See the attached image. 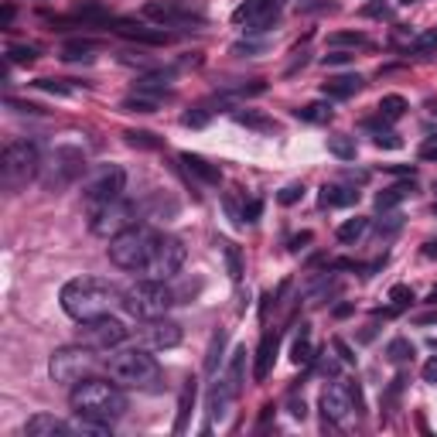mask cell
I'll return each instance as SVG.
<instances>
[{"instance_id":"8","label":"cell","mask_w":437,"mask_h":437,"mask_svg":"<svg viewBox=\"0 0 437 437\" xmlns=\"http://www.w3.org/2000/svg\"><path fill=\"white\" fill-rule=\"evenodd\" d=\"M137 216H141V205L126 202L124 195H120V199L99 205V209H89V229H93L96 236L113 239V236H120L124 229L137 226Z\"/></svg>"},{"instance_id":"29","label":"cell","mask_w":437,"mask_h":437,"mask_svg":"<svg viewBox=\"0 0 437 437\" xmlns=\"http://www.w3.org/2000/svg\"><path fill=\"white\" fill-rule=\"evenodd\" d=\"M233 120L239 126H250V130H260V134H270L273 130V120L263 116V113H256V109H236Z\"/></svg>"},{"instance_id":"52","label":"cell","mask_w":437,"mask_h":437,"mask_svg":"<svg viewBox=\"0 0 437 437\" xmlns=\"http://www.w3.org/2000/svg\"><path fill=\"white\" fill-rule=\"evenodd\" d=\"M314 236L311 233H301V236H294V239H291V253H301L304 250V246H308V243H311Z\"/></svg>"},{"instance_id":"1","label":"cell","mask_w":437,"mask_h":437,"mask_svg":"<svg viewBox=\"0 0 437 437\" xmlns=\"http://www.w3.org/2000/svg\"><path fill=\"white\" fill-rule=\"evenodd\" d=\"M120 301H124V291H116V283L103 281V277H76L62 287V311L76 321L103 318Z\"/></svg>"},{"instance_id":"3","label":"cell","mask_w":437,"mask_h":437,"mask_svg":"<svg viewBox=\"0 0 437 437\" xmlns=\"http://www.w3.org/2000/svg\"><path fill=\"white\" fill-rule=\"evenodd\" d=\"M109 379H116L120 386H137V390H154V383L161 379L151 348H113L106 359Z\"/></svg>"},{"instance_id":"60","label":"cell","mask_w":437,"mask_h":437,"mask_svg":"<svg viewBox=\"0 0 437 437\" xmlns=\"http://www.w3.org/2000/svg\"><path fill=\"white\" fill-rule=\"evenodd\" d=\"M427 301H431V304L437 308V287H431V294H427Z\"/></svg>"},{"instance_id":"12","label":"cell","mask_w":437,"mask_h":437,"mask_svg":"<svg viewBox=\"0 0 437 437\" xmlns=\"http://www.w3.org/2000/svg\"><path fill=\"white\" fill-rule=\"evenodd\" d=\"M41 168H48V174L41 178L45 188H65L86 171V157H82V151H76V147H55L51 157H48V164L41 161Z\"/></svg>"},{"instance_id":"16","label":"cell","mask_w":437,"mask_h":437,"mask_svg":"<svg viewBox=\"0 0 437 437\" xmlns=\"http://www.w3.org/2000/svg\"><path fill=\"white\" fill-rule=\"evenodd\" d=\"M109 31L120 34V38H130V41H141V45H168L171 34L164 28H147L141 21H130V17H113L109 21Z\"/></svg>"},{"instance_id":"31","label":"cell","mask_w":437,"mask_h":437,"mask_svg":"<svg viewBox=\"0 0 437 437\" xmlns=\"http://www.w3.org/2000/svg\"><path fill=\"white\" fill-rule=\"evenodd\" d=\"M328 154H335L338 161H356V137H348V134L328 137Z\"/></svg>"},{"instance_id":"49","label":"cell","mask_w":437,"mask_h":437,"mask_svg":"<svg viewBox=\"0 0 437 437\" xmlns=\"http://www.w3.org/2000/svg\"><path fill=\"white\" fill-rule=\"evenodd\" d=\"M331 348L338 352V359H342L345 366H356V352H352V345L345 342V338H331Z\"/></svg>"},{"instance_id":"40","label":"cell","mask_w":437,"mask_h":437,"mask_svg":"<svg viewBox=\"0 0 437 437\" xmlns=\"http://www.w3.org/2000/svg\"><path fill=\"white\" fill-rule=\"evenodd\" d=\"M328 45L331 48H362V45H369V38L359 31H338V34H328Z\"/></svg>"},{"instance_id":"22","label":"cell","mask_w":437,"mask_h":437,"mask_svg":"<svg viewBox=\"0 0 437 437\" xmlns=\"http://www.w3.org/2000/svg\"><path fill=\"white\" fill-rule=\"evenodd\" d=\"M356 202H359V191L348 185H321V191H318L321 209H342V205H356Z\"/></svg>"},{"instance_id":"6","label":"cell","mask_w":437,"mask_h":437,"mask_svg":"<svg viewBox=\"0 0 437 437\" xmlns=\"http://www.w3.org/2000/svg\"><path fill=\"white\" fill-rule=\"evenodd\" d=\"M38 171H41V151H38V144L14 141L4 147V157H0V181H4L7 191L24 188Z\"/></svg>"},{"instance_id":"18","label":"cell","mask_w":437,"mask_h":437,"mask_svg":"<svg viewBox=\"0 0 437 437\" xmlns=\"http://www.w3.org/2000/svg\"><path fill=\"white\" fill-rule=\"evenodd\" d=\"M277 348H281V335L277 331H266L260 345H256V362H253V379L263 383L270 369H273V359H277Z\"/></svg>"},{"instance_id":"7","label":"cell","mask_w":437,"mask_h":437,"mask_svg":"<svg viewBox=\"0 0 437 437\" xmlns=\"http://www.w3.org/2000/svg\"><path fill=\"white\" fill-rule=\"evenodd\" d=\"M96 348H89V345H65V348H59V352H51V359H48V373H51V379L59 383V386H76V383H82V379H89V376L96 373Z\"/></svg>"},{"instance_id":"59","label":"cell","mask_w":437,"mask_h":437,"mask_svg":"<svg viewBox=\"0 0 437 437\" xmlns=\"http://www.w3.org/2000/svg\"><path fill=\"white\" fill-rule=\"evenodd\" d=\"M348 314H352V304H338L335 308V318H348Z\"/></svg>"},{"instance_id":"37","label":"cell","mask_w":437,"mask_h":437,"mask_svg":"<svg viewBox=\"0 0 437 437\" xmlns=\"http://www.w3.org/2000/svg\"><path fill=\"white\" fill-rule=\"evenodd\" d=\"M386 356H390L393 366H403V362H410L417 352H413V345L406 342V338H393V342L386 345Z\"/></svg>"},{"instance_id":"35","label":"cell","mask_w":437,"mask_h":437,"mask_svg":"<svg viewBox=\"0 0 437 437\" xmlns=\"http://www.w3.org/2000/svg\"><path fill=\"white\" fill-rule=\"evenodd\" d=\"M403 51H406V55H410V51H413V55H427V51H437V28L417 34V38H410Z\"/></svg>"},{"instance_id":"43","label":"cell","mask_w":437,"mask_h":437,"mask_svg":"<svg viewBox=\"0 0 437 437\" xmlns=\"http://www.w3.org/2000/svg\"><path fill=\"white\" fill-rule=\"evenodd\" d=\"M390 301H393V311H403V308L413 304V291L406 283H396V287H390Z\"/></svg>"},{"instance_id":"62","label":"cell","mask_w":437,"mask_h":437,"mask_svg":"<svg viewBox=\"0 0 437 437\" xmlns=\"http://www.w3.org/2000/svg\"><path fill=\"white\" fill-rule=\"evenodd\" d=\"M434 191H437V185H434Z\"/></svg>"},{"instance_id":"32","label":"cell","mask_w":437,"mask_h":437,"mask_svg":"<svg viewBox=\"0 0 437 437\" xmlns=\"http://www.w3.org/2000/svg\"><path fill=\"white\" fill-rule=\"evenodd\" d=\"M366 229H369V218H366V216H356V218H345L335 236H338L342 243H356V239H362V236H366Z\"/></svg>"},{"instance_id":"15","label":"cell","mask_w":437,"mask_h":437,"mask_svg":"<svg viewBox=\"0 0 437 437\" xmlns=\"http://www.w3.org/2000/svg\"><path fill=\"white\" fill-rule=\"evenodd\" d=\"M137 338H141L144 348H151V352H164V348H174V345L181 342V325H174L171 318H147L141 321L137 328Z\"/></svg>"},{"instance_id":"57","label":"cell","mask_w":437,"mask_h":437,"mask_svg":"<svg viewBox=\"0 0 437 437\" xmlns=\"http://www.w3.org/2000/svg\"><path fill=\"white\" fill-rule=\"evenodd\" d=\"M417 325H437V311L434 314H421V318H417Z\"/></svg>"},{"instance_id":"23","label":"cell","mask_w":437,"mask_h":437,"mask_svg":"<svg viewBox=\"0 0 437 437\" xmlns=\"http://www.w3.org/2000/svg\"><path fill=\"white\" fill-rule=\"evenodd\" d=\"M413 191H417L413 178H406V181H396V185L383 188V191L376 195V209H379V212H390V209H396L400 202H406V199H410Z\"/></svg>"},{"instance_id":"21","label":"cell","mask_w":437,"mask_h":437,"mask_svg":"<svg viewBox=\"0 0 437 437\" xmlns=\"http://www.w3.org/2000/svg\"><path fill=\"white\" fill-rule=\"evenodd\" d=\"M366 86V79L359 72H345V76H331L328 82H321V93L325 99H348V96H356Z\"/></svg>"},{"instance_id":"46","label":"cell","mask_w":437,"mask_h":437,"mask_svg":"<svg viewBox=\"0 0 437 437\" xmlns=\"http://www.w3.org/2000/svg\"><path fill=\"white\" fill-rule=\"evenodd\" d=\"M34 86H38V89H45V93H55V96H72L76 93L72 86H65V82H59V79H38Z\"/></svg>"},{"instance_id":"5","label":"cell","mask_w":437,"mask_h":437,"mask_svg":"<svg viewBox=\"0 0 437 437\" xmlns=\"http://www.w3.org/2000/svg\"><path fill=\"white\" fill-rule=\"evenodd\" d=\"M171 304H178V294H174L164 281H151V277L141 283H134V287H126L124 301H120V308H124L130 318H137V321L161 318V314L171 311Z\"/></svg>"},{"instance_id":"44","label":"cell","mask_w":437,"mask_h":437,"mask_svg":"<svg viewBox=\"0 0 437 437\" xmlns=\"http://www.w3.org/2000/svg\"><path fill=\"white\" fill-rule=\"evenodd\" d=\"M304 199V185L301 181H291V185H283L281 191H277V202L281 205H297Z\"/></svg>"},{"instance_id":"17","label":"cell","mask_w":437,"mask_h":437,"mask_svg":"<svg viewBox=\"0 0 437 437\" xmlns=\"http://www.w3.org/2000/svg\"><path fill=\"white\" fill-rule=\"evenodd\" d=\"M144 14L161 21V28H164V24H202L205 21L202 11H191L188 4H171V0H164V4L151 0V4L144 7Z\"/></svg>"},{"instance_id":"58","label":"cell","mask_w":437,"mask_h":437,"mask_svg":"<svg viewBox=\"0 0 437 437\" xmlns=\"http://www.w3.org/2000/svg\"><path fill=\"white\" fill-rule=\"evenodd\" d=\"M11 21H14V7H4V17H0V24H4V28H7V24H11Z\"/></svg>"},{"instance_id":"39","label":"cell","mask_w":437,"mask_h":437,"mask_svg":"<svg viewBox=\"0 0 437 437\" xmlns=\"http://www.w3.org/2000/svg\"><path fill=\"white\" fill-rule=\"evenodd\" d=\"M124 137L130 147H141V151H157V147H161V141H157L151 130H126Z\"/></svg>"},{"instance_id":"19","label":"cell","mask_w":437,"mask_h":437,"mask_svg":"<svg viewBox=\"0 0 437 437\" xmlns=\"http://www.w3.org/2000/svg\"><path fill=\"white\" fill-rule=\"evenodd\" d=\"M236 396H239V393L229 390V383H226V379H218L216 386L209 390V423L226 421V417H229V410H233V403H236Z\"/></svg>"},{"instance_id":"42","label":"cell","mask_w":437,"mask_h":437,"mask_svg":"<svg viewBox=\"0 0 437 437\" xmlns=\"http://www.w3.org/2000/svg\"><path fill=\"white\" fill-rule=\"evenodd\" d=\"M7 59L14 65H31L34 59H38V48H31V45H11L7 48Z\"/></svg>"},{"instance_id":"51","label":"cell","mask_w":437,"mask_h":437,"mask_svg":"<svg viewBox=\"0 0 437 437\" xmlns=\"http://www.w3.org/2000/svg\"><path fill=\"white\" fill-rule=\"evenodd\" d=\"M233 51L236 55H256V51H263V41H239V45H233Z\"/></svg>"},{"instance_id":"4","label":"cell","mask_w":437,"mask_h":437,"mask_svg":"<svg viewBox=\"0 0 437 437\" xmlns=\"http://www.w3.org/2000/svg\"><path fill=\"white\" fill-rule=\"evenodd\" d=\"M161 233L151 229V226H130L120 236L109 239V260L120 266V270H134V273H144V266L151 263L154 256V246Z\"/></svg>"},{"instance_id":"9","label":"cell","mask_w":437,"mask_h":437,"mask_svg":"<svg viewBox=\"0 0 437 437\" xmlns=\"http://www.w3.org/2000/svg\"><path fill=\"white\" fill-rule=\"evenodd\" d=\"M79 342L96 348V352H113V348H120L126 342V325L124 321H116V318H89V321H79Z\"/></svg>"},{"instance_id":"53","label":"cell","mask_w":437,"mask_h":437,"mask_svg":"<svg viewBox=\"0 0 437 437\" xmlns=\"http://www.w3.org/2000/svg\"><path fill=\"white\" fill-rule=\"evenodd\" d=\"M423 383H434V386H437V356L423 366Z\"/></svg>"},{"instance_id":"55","label":"cell","mask_w":437,"mask_h":437,"mask_svg":"<svg viewBox=\"0 0 437 437\" xmlns=\"http://www.w3.org/2000/svg\"><path fill=\"white\" fill-rule=\"evenodd\" d=\"M260 209H263L260 202H250L246 209H243V218H246V222H256V216H260Z\"/></svg>"},{"instance_id":"27","label":"cell","mask_w":437,"mask_h":437,"mask_svg":"<svg viewBox=\"0 0 437 437\" xmlns=\"http://www.w3.org/2000/svg\"><path fill=\"white\" fill-rule=\"evenodd\" d=\"M331 103L328 99H318V103H304L301 109H294V116L297 120H304V124H328L331 120Z\"/></svg>"},{"instance_id":"24","label":"cell","mask_w":437,"mask_h":437,"mask_svg":"<svg viewBox=\"0 0 437 437\" xmlns=\"http://www.w3.org/2000/svg\"><path fill=\"white\" fill-rule=\"evenodd\" d=\"M181 164L188 168V174H195V178H199V181H205V185H218V181H222V171H218L216 164H209L205 157L191 154V151H185V154H181Z\"/></svg>"},{"instance_id":"10","label":"cell","mask_w":437,"mask_h":437,"mask_svg":"<svg viewBox=\"0 0 437 437\" xmlns=\"http://www.w3.org/2000/svg\"><path fill=\"white\" fill-rule=\"evenodd\" d=\"M362 410V396L356 386H348L342 379H335L331 386L321 390V413H325V423H348V417Z\"/></svg>"},{"instance_id":"14","label":"cell","mask_w":437,"mask_h":437,"mask_svg":"<svg viewBox=\"0 0 437 437\" xmlns=\"http://www.w3.org/2000/svg\"><path fill=\"white\" fill-rule=\"evenodd\" d=\"M281 17V0H243L233 11V24H246V31H266Z\"/></svg>"},{"instance_id":"38","label":"cell","mask_w":437,"mask_h":437,"mask_svg":"<svg viewBox=\"0 0 437 437\" xmlns=\"http://www.w3.org/2000/svg\"><path fill=\"white\" fill-rule=\"evenodd\" d=\"M120 109H124V113H154L157 99H154V96H144V93L126 96L124 103H120Z\"/></svg>"},{"instance_id":"54","label":"cell","mask_w":437,"mask_h":437,"mask_svg":"<svg viewBox=\"0 0 437 437\" xmlns=\"http://www.w3.org/2000/svg\"><path fill=\"white\" fill-rule=\"evenodd\" d=\"M291 413H294L297 421H304V417H308V406H304V400H294V396H291Z\"/></svg>"},{"instance_id":"33","label":"cell","mask_w":437,"mask_h":437,"mask_svg":"<svg viewBox=\"0 0 437 437\" xmlns=\"http://www.w3.org/2000/svg\"><path fill=\"white\" fill-rule=\"evenodd\" d=\"M191 403H195V379H188L185 390H181V403H178V421H174V434H181L188 427V413H191Z\"/></svg>"},{"instance_id":"45","label":"cell","mask_w":437,"mask_h":437,"mask_svg":"<svg viewBox=\"0 0 437 437\" xmlns=\"http://www.w3.org/2000/svg\"><path fill=\"white\" fill-rule=\"evenodd\" d=\"M366 130H373L376 134V147H403V141L396 137V134H390V130H383V126H376V124H366Z\"/></svg>"},{"instance_id":"28","label":"cell","mask_w":437,"mask_h":437,"mask_svg":"<svg viewBox=\"0 0 437 437\" xmlns=\"http://www.w3.org/2000/svg\"><path fill=\"white\" fill-rule=\"evenodd\" d=\"M376 113H379V120L383 124H396V120H403V113H406V99L403 96H383L379 99V106H376Z\"/></svg>"},{"instance_id":"48","label":"cell","mask_w":437,"mask_h":437,"mask_svg":"<svg viewBox=\"0 0 437 437\" xmlns=\"http://www.w3.org/2000/svg\"><path fill=\"white\" fill-rule=\"evenodd\" d=\"M209 120H212V113H209L205 106L191 109V113H185V116H181V124H185V126H205Z\"/></svg>"},{"instance_id":"13","label":"cell","mask_w":437,"mask_h":437,"mask_svg":"<svg viewBox=\"0 0 437 437\" xmlns=\"http://www.w3.org/2000/svg\"><path fill=\"white\" fill-rule=\"evenodd\" d=\"M126 188V171L120 164H103L99 171L86 181V205L89 209H99V205L113 202V199H120Z\"/></svg>"},{"instance_id":"11","label":"cell","mask_w":437,"mask_h":437,"mask_svg":"<svg viewBox=\"0 0 437 437\" xmlns=\"http://www.w3.org/2000/svg\"><path fill=\"white\" fill-rule=\"evenodd\" d=\"M181 266H185V243L174 239V236H168V233H161L151 263L144 266V277H151V281H168V277H174Z\"/></svg>"},{"instance_id":"25","label":"cell","mask_w":437,"mask_h":437,"mask_svg":"<svg viewBox=\"0 0 437 437\" xmlns=\"http://www.w3.org/2000/svg\"><path fill=\"white\" fill-rule=\"evenodd\" d=\"M291 362H294V366H311V362H314L311 328H308V325H301V331L294 335V345H291Z\"/></svg>"},{"instance_id":"47","label":"cell","mask_w":437,"mask_h":437,"mask_svg":"<svg viewBox=\"0 0 437 437\" xmlns=\"http://www.w3.org/2000/svg\"><path fill=\"white\" fill-rule=\"evenodd\" d=\"M356 59V51H342V48H335V51H328L325 59H321V65L325 69H331V65H348Z\"/></svg>"},{"instance_id":"50","label":"cell","mask_w":437,"mask_h":437,"mask_svg":"<svg viewBox=\"0 0 437 437\" xmlns=\"http://www.w3.org/2000/svg\"><path fill=\"white\" fill-rule=\"evenodd\" d=\"M421 161H437V137H427L421 144Z\"/></svg>"},{"instance_id":"26","label":"cell","mask_w":437,"mask_h":437,"mask_svg":"<svg viewBox=\"0 0 437 437\" xmlns=\"http://www.w3.org/2000/svg\"><path fill=\"white\" fill-rule=\"evenodd\" d=\"M243 369H246V345H239V348L233 352V359H229V366H226V376H222L233 393H239L243 390V383H246V379H243Z\"/></svg>"},{"instance_id":"2","label":"cell","mask_w":437,"mask_h":437,"mask_svg":"<svg viewBox=\"0 0 437 437\" xmlns=\"http://www.w3.org/2000/svg\"><path fill=\"white\" fill-rule=\"evenodd\" d=\"M69 403L76 410V417H89V421H99V423H113L126 413V396H124V390H120L116 379H113V383L93 379V376L82 379V383L72 386Z\"/></svg>"},{"instance_id":"41","label":"cell","mask_w":437,"mask_h":437,"mask_svg":"<svg viewBox=\"0 0 437 437\" xmlns=\"http://www.w3.org/2000/svg\"><path fill=\"white\" fill-rule=\"evenodd\" d=\"M222 345H226V331H216V335H212V345H209V356H205V373L209 376H216V369H218Z\"/></svg>"},{"instance_id":"30","label":"cell","mask_w":437,"mask_h":437,"mask_svg":"<svg viewBox=\"0 0 437 437\" xmlns=\"http://www.w3.org/2000/svg\"><path fill=\"white\" fill-rule=\"evenodd\" d=\"M76 17H82L86 24H109V21H113L106 7H103V4H93V0H79Z\"/></svg>"},{"instance_id":"56","label":"cell","mask_w":437,"mask_h":437,"mask_svg":"<svg viewBox=\"0 0 437 437\" xmlns=\"http://www.w3.org/2000/svg\"><path fill=\"white\" fill-rule=\"evenodd\" d=\"M423 256H427V260H437V239H427V243H423Z\"/></svg>"},{"instance_id":"34","label":"cell","mask_w":437,"mask_h":437,"mask_svg":"<svg viewBox=\"0 0 437 437\" xmlns=\"http://www.w3.org/2000/svg\"><path fill=\"white\" fill-rule=\"evenodd\" d=\"M96 51V41H69L62 48V59L65 62H89Z\"/></svg>"},{"instance_id":"61","label":"cell","mask_w":437,"mask_h":437,"mask_svg":"<svg viewBox=\"0 0 437 437\" xmlns=\"http://www.w3.org/2000/svg\"><path fill=\"white\" fill-rule=\"evenodd\" d=\"M434 216H437V205H434Z\"/></svg>"},{"instance_id":"36","label":"cell","mask_w":437,"mask_h":437,"mask_svg":"<svg viewBox=\"0 0 437 437\" xmlns=\"http://www.w3.org/2000/svg\"><path fill=\"white\" fill-rule=\"evenodd\" d=\"M222 256H226V270H229V277L239 283V281H243V253H239V246H233V243H222Z\"/></svg>"},{"instance_id":"20","label":"cell","mask_w":437,"mask_h":437,"mask_svg":"<svg viewBox=\"0 0 437 437\" xmlns=\"http://www.w3.org/2000/svg\"><path fill=\"white\" fill-rule=\"evenodd\" d=\"M24 434L28 437H69V434H76V427L59 421V417H51V413H38V417H31V421L24 423Z\"/></svg>"}]
</instances>
